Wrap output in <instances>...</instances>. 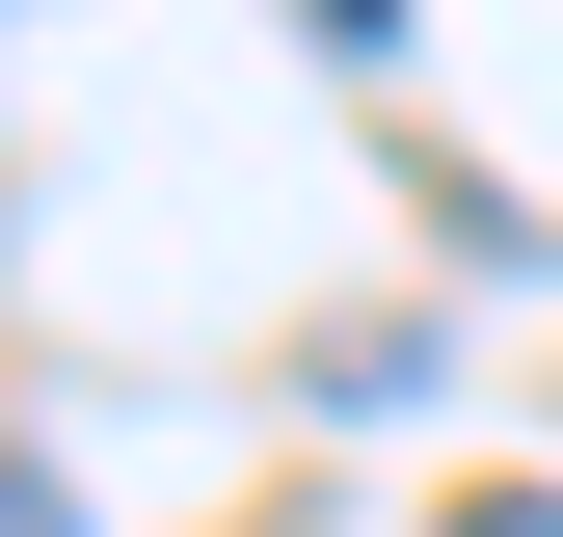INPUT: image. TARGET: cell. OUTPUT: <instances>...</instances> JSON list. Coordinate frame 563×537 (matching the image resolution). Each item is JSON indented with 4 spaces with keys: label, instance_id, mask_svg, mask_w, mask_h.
<instances>
[{
    "label": "cell",
    "instance_id": "cell-2",
    "mask_svg": "<svg viewBox=\"0 0 563 537\" xmlns=\"http://www.w3.org/2000/svg\"><path fill=\"white\" fill-rule=\"evenodd\" d=\"M456 537H563V511H537V484H483V511H456Z\"/></svg>",
    "mask_w": 563,
    "mask_h": 537
},
{
    "label": "cell",
    "instance_id": "cell-1",
    "mask_svg": "<svg viewBox=\"0 0 563 537\" xmlns=\"http://www.w3.org/2000/svg\"><path fill=\"white\" fill-rule=\"evenodd\" d=\"M296 28H322V54H402V0H296Z\"/></svg>",
    "mask_w": 563,
    "mask_h": 537
}]
</instances>
